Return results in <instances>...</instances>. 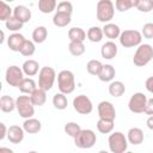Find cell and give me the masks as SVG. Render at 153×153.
I'll return each mask as SVG.
<instances>
[{
	"label": "cell",
	"instance_id": "obj_1",
	"mask_svg": "<svg viewBox=\"0 0 153 153\" xmlns=\"http://www.w3.org/2000/svg\"><path fill=\"white\" fill-rule=\"evenodd\" d=\"M153 60V47L148 43H141L133 57V63L136 67H143Z\"/></svg>",
	"mask_w": 153,
	"mask_h": 153
},
{
	"label": "cell",
	"instance_id": "obj_2",
	"mask_svg": "<svg viewBox=\"0 0 153 153\" xmlns=\"http://www.w3.org/2000/svg\"><path fill=\"white\" fill-rule=\"evenodd\" d=\"M57 86L61 93L69 94L75 90V78L72 71L63 69L57 74Z\"/></svg>",
	"mask_w": 153,
	"mask_h": 153
},
{
	"label": "cell",
	"instance_id": "obj_3",
	"mask_svg": "<svg viewBox=\"0 0 153 153\" xmlns=\"http://www.w3.org/2000/svg\"><path fill=\"white\" fill-rule=\"evenodd\" d=\"M96 14H97V19L100 23L108 24L115 14V5L111 0H99L97 2V7H96Z\"/></svg>",
	"mask_w": 153,
	"mask_h": 153
},
{
	"label": "cell",
	"instance_id": "obj_4",
	"mask_svg": "<svg viewBox=\"0 0 153 153\" xmlns=\"http://www.w3.org/2000/svg\"><path fill=\"white\" fill-rule=\"evenodd\" d=\"M109 148L111 153H126L128 148L127 136L121 131H114L109 135L108 139Z\"/></svg>",
	"mask_w": 153,
	"mask_h": 153
},
{
	"label": "cell",
	"instance_id": "obj_5",
	"mask_svg": "<svg viewBox=\"0 0 153 153\" xmlns=\"http://www.w3.org/2000/svg\"><path fill=\"white\" fill-rule=\"evenodd\" d=\"M55 79H56V73L53 67H48V66L41 67V71L38 73V87L47 92L53 87Z\"/></svg>",
	"mask_w": 153,
	"mask_h": 153
},
{
	"label": "cell",
	"instance_id": "obj_6",
	"mask_svg": "<svg viewBox=\"0 0 153 153\" xmlns=\"http://www.w3.org/2000/svg\"><path fill=\"white\" fill-rule=\"evenodd\" d=\"M16 109L19 116L25 120L32 118L35 114V105L32 104L30 96H18L16 99Z\"/></svg>",
	"mask_w": 153,
	"mask_h": 153
},
{
	"label": "cell",
	"instance_id": "obj_7",
	"mask_svg": "<svg viewBox=\"0 0 153 153\" xmlns=\"http://www.w3.org/2000/svg\"><path fill=\"white\" fill-rule=\"evenodd\" d=\"M120 43L124 48L139 47L142 41V35L137 30H124L120 35Z\"/></svg>",
	"mask_w": 153,
	"mask_h": 153
},
{
	"label": "cell",
	"instance_id": "obj_8",
	"mask_svg": "<svg viewBox=\"0 0 153 153\" xmlns=\"http://www.w3.org/2000/svg\"><path fill=\"white\" fill-rule=\"evenodd\" d=\"M96 141H97V136H96L93 130H91V129H81L79 135L74 139V145L78 148L87 149V148H92L94 146Z\"/></svg>",
	"mask_w": 153,
	"mask_h": 153
},
{
	"label": "cell",
	"instance_id": "obj_9",
	"mask_svg": "<svg viewBox=\"0 0 153 153\" xmlns=\"http://www.w3.org/2000/svg\"><path fill=\"white\" fill-rule=\"evenodd\" d=\"M23 79H24V72L20 67H18L16 65L7 67L6 73H5V80L10 86L19 87Z\"/></svg>",
	"mask_w": 153,
	"mask_h": 153
},
{
	"label": "cell",
	"instance_id": "obj_10",
	"mask_svg": "<svg viewBox=\"0 0 153 153\" xmlns=\"http://www.w3.org/2000/svg\"><path fill=\"white\" fill-rule=\"evenodd\" d=\"M147 100V97L142 92H136L130 97L128 102V108L133 114H142L145 112Z\"/></svg>",
	"mask_w": 153,
	"mask_h": 153
},
{
	"label": "cell",
	"instance_id": "obj_11",
	"mask_svg": "<svg viewBox=\"0 0 153 153\" xmlns=\"http://www.w3.org/2000/svg\"><path fill=\"white\" fill-rule=\"evenodd\" d=\"M73 108L80 115H88L93 110L91 99L85 94H79L73 99Z\"/></svg>",
	"mask_w": 153,
	"mask_h": 153
},
{
	"label": "cell",
	"instance_id": "obj_12",
	"mask_svg": "<svg viewBox=\"0 0 153 153\" xmlns=\"http://www.w3.org/2000/svg\"><path fill=\"white\" fill-rule=\"evenodd\" d=\"M97 110H98V116H99L100 120L115 121V118H116V110H115V106H114V104L111 102L102 100L98 104Z\"/></svg>",
	"mask_w": 153,
	"mask_h": 153
},
{
	"label": "cell",
	"instance_id": "obj_13",
	"mask_svg": "<svg viewBox=\"0 0 153 153\" xmlns=\"http://www.w3.org/2000/svg\"><path fill=\"white\" fill-rule=\"evenodd\" d=\"M25 41H26V38L22 33L16 32V33H12V35L8 36V38H7V45H8L10 50H12V51H19L20 53V50H22Z\"/></svg>",
	"mask_w": 153,
	"mask_h": 153
},
{
	"label": "cell",
	"instance_id": "obj_14",
	"mask_svg": "<svg viewBox=\"0 0 153 153\" xmlns=\"http://www.w3.org/2000/svg\"><path fill=\"white\" fill-rule=\"evenodd\" d=\"M24 133L25 130L23 129V127H19L17 124H13L8 128V133H7V139L10 140L11 143L18 145L24 140Z\"/></svg>",
	"mask_w": 153,
	"mask_h": 153
},
{
	"label": "cell",
	"instance_id": "obj_15",
	"mask_svg": "<svg viewBox=\"0 0 153 153\" xmlns=\"http://www.w3.org/2000/svg\"><path fill=\"white\" fill-rule=\"evenodd\" d=\"M13 17H16L20 23L25 24L31 19V11L24 5H17L13 8Z\"/></svg>",
	"mask_w": 153,
	"mask_h": 153
},
{
	"label": "cell",
	"instance_id": "obj_16",
	"mask_svg": "<svg viewBox=\"0 0 153 153\" xmlns=\"http://www.w3.org/2000/svg\"><path fill=\"white\" fill-rule=\"evenodd\" d=\"M100 55L105 60H111L117 55V45L112 41L105 42L100 48Z\"/></svg>",
	"mask_w": 153,
	"mask_h": 153
},
{
	"label": "cell",
	"instance_id": "obj_17",
	"mask_svg": "<svg viewBox=\"0 0 153 153\" xmlns=\"http://www.w3.org/2000/svg\"><path fill=\"white\" fill-rule=\"evenodd\" d=\"M103 33L106 38H109L110 41L112 39H116V38H120V35H121V29L117 24H114V23H108L105 24L103 27Z\"/></svg>",
	"mask_w": 153,
	"mask_h": 153
},
{
	"label": "cell",
	"instance_id": "obj_18",
	"mask_svg": "<svg viewBox=\"0 0 153 153\" xmlns=\"http://www.w3.org/2000/svg\"><path fill=\"white\" fill-rule=\"evenodd\" d=\"M127 140L131 145H140L143 141V131L137 127L130 128L127 133Z\"/></svg>",
	"mask_w": 153,
	"mask_h": 153
},
{
	"label": "cell",
	"instance_id": "obj_19",
	"mask_svg": "<svg viewBox=\"0 0 153 153\" xmlns=\"http://www.w3.org/2000/svg\"><path fill=\"white\" fill-rule=\"evenodd\" d=\"M22 69H23L24 74L27 75V76H33V75H36L37 73H39V71H41L38 62L35 61V60H31V59L26 60V61L23 63Z\"/></svg>",
	"mask_w": 153,
	"mask_h": 153
},
{
	"label": "cell",
	"instance_id": "obj_20",
	"mask_svg": "<svg viewBox=\"0 0 153 153\" xmlns=\"http://www.w3.org/2000/svg\"><path fill=\"white\" fill-rule=\"evenodd\" d=\"M41 128H42L41 121L33 117L25 120L23 123V129L25 130V133H29V134H36L41 130Z\"/></svg>",
	"mask_w": 153,
	"mask_h": 153
},
{
	"label": "cell",
	"instance_id": "obj_21",
	"mask_svg": "<svg viewBox=\"0 0 153 153\" xmlns=\"http://www.w3.org/2000/svg\"><path fill=\"white\" fill-rule=\"evenodd\" d=\"M115 75H116V71H115L114 66H111V65L106 63V65H103L102 71H100V73H99L98 78H99V80H100V81L109 82V81H112V80H114Z\"/></svg>",
	"mask_w": 153,
	"mask_h": 153
},
{
	"label": "cell",
	"instance_id": "obj_22",
	"mask_svg": "<svg viewBox=\"0 0 153 153\" xmlns=\"http://www.w3.org/2000/svg\"><path fill=\"white\" fill-rule=\"evenodd\" d=\"M31 102L35 106H42L47 102V92L39 87H37L31 94H30Z\"/></svg>",
	"mask_w": 153,
	"mask_h": 153
},
{
	"label": "cell",
	"instance_id": "obj_23",
	"mask_svg": "<svg viewBox=\"0 0 153 153\" xmlns=\"http://www.w3.org/2000/svg\"><path fill=\"white\" fill-rule=\"evenodd\" d=\"M108 90H109L110 96L118 98V97H121V96L124 94V92H126V86H124V84H123L122 81L115 80V81H111V82H110Z\"/></svg>",
	"mask_w": 153,
	"mask_h": 153
},
{
	"label": "cell",
	"instance_id": "obj_24",
	"mask_svg": "<svg viewBox=\"0 0 153 153\" xmlns=\"http://www.w3.org/2000/svg\"><path fill=\"white\" fill-rule=\"evenodd\" d=\"M86 37V32L79 26H74L68 30V38L71 42H84Z\"/></svg>",
	"mask_w": 153,
	"mask_h": 153
},
{
	"label": "cell",
	"instance_id": "obj_25",
	"mask_svg": "<svg viewBox=\"0 0 153 153\" xmlns=\"http://www.w3.org/2000/svg\"><path fill=\"white\" fill-rule=\"evenodd\" d=\"M72 18L71 14L68 13H62V12H56L53 17V24L57 27H65L71 23Z\"/></svg>",
	"mask_w": 153,
	"mask_h": 153
},
{
	"label": "cell",
	"instance_id": "obj_26",
	"mask_svg": "<svg viewBox=\"0 0 153 153\" xmlns=\"http://www.w3.org/2000/svg\"><path fill=\"white\" fill-rule=\"evenodd\" d=\"M86 36H87L88 41H91V42H93V43H98V42H100V41L103 39V36H104L103 29L99 27V26H91V27L87 30Z\"/></svg>",
	"mask_w": 153,
	"mask_h": 153
},
{
	"label": "cell",
	"instance_id": "obj_27",
	"mask_svg": "<svg viewBox=\"0 0 153 153\" xmlns=\"http://www.w3.org/2000/svg\"><path fill=\"white\" fill-rule=\"evenodd\" d=\"M0 109L2 112H12L16 109V100L11 96H2L0 98Z\"/></svg>",
	"mask_w": 153,
	"mask_h": 153
},
{
	"label": "cell",
	"instance_id": "obj_28",
	"mask_svg": "<svg viewBox=\"0 0 153 153\" xmlns=\"http://www.w3.org/2000/svg\"><path fill=\"white\" fill-rule=\"evenodd\" d=\"M48 37V30L45 26L41 25V26H37L33 31H32V41L35 43H43Z\"/></svg>",
	"mask_w": 153,
	"mask_h": 153
},
{
	"label": "cell",
	"instance_id": "obj_29",
	"mask_svg": "<svg viewBox=\"0 0 153 153\" xmlns=\"http://www.w3.org/2000/svg\"><path fill=\"white\" fill-rule=\"evenodd\" d=\"M36 88H37L36 82H35V80L31 79V78H24L23 81H22L20 85H19L20 92H22V93H25V94H31Z\"/></svg>",
	"mask_w": 153,
	"mask_h": 153
},
{
	"label": "cell",
	"instance_id": "obj_30",
	"mask_svg": "<svg viewBox=\"0 0 153 153\" xmlns=\"http://www.w3.org/2000/svg\"><path fill=\"white\" fill-rule=\"evenodd\" d=\"M53 105L55 109L57 110H65L68 105V100H67V97L66 94L63 93H55L54 97H53Z\"/></svg>",
	"mask_w": 153,
	"mask_h": 153
},
{
	"label": "cell",
	"instance_id": "obj_31",
	"mask_svg": "<svg viewBox=\"0 0 153 153\" xmlns=\"http://www.w3.org/2000/svg\"><path fill=\"white\" fill-rule=\"evenodd\" d=\"M56 6L57 4L55 0H39L38 1V10L44 14L51 13L56 8Z\"/></svg>",
	"mask_w": 153,
	"mask_h": 153
},
{
	"label": "cell",
	"instance_id": "obj_32",
	"mask_svg": "<svg viewBox=\"0 0 153 153\" xmlns=\"http://www.w3.org/2000/svg\"><path fill=\"white\" fill-rule=\"evenodd\" d=\"M102 67H103V63L99 60H90L86 65V71L88 74L98 76L102 71Z\"/></svg>",
	"mask_w": 153,
	"mask_h": 153
},
{
	"label": "cell",
	"instance_id": "obj_33",
	"mask_svg": "<svg viewBox=\"0 0 153 153\" xmlns=\"http://www.w3.org/2000/svg\"><path fill=\"white\" fill-rule=\"evenodd\" d=\"M136 5H137V0H116L115 1V7L120 12H126L131 7H136Z\"/></svg>",
	"mask_w": 153,
	"mask_h": 153
},
{
	"label": "cell",
	"instance_id": "obj_34",
	"mask_svg": "<svg viewBox=\"0 0 153 153\" xmlns=\"http://www.w3.org/2000/svg\"><path fill=\"white\" fill-rule=\"evenodd\" d=\"M97 129L102 134H110L114 130V121H106L99 118L97 122Z\"/></svg>",
	"mask_w": 153,
	"mask_h": 153
},
{
	"label": "cell",
	"instance_id": "obj_35",
	"mask_svg": "<svg viewBox=\"0 0 153 153\" xmlns=\"http://www.w3.org/2000/svg\"><path fill=\"white\" fill-rule=\"evenodd\" d=\"M63 129H65V133L68 136L73 137V139H75L79 135V133L81 131V127L78 123H75V122H68V123H66Z\"/></svg>",
	"mask_w": 153,
	"mask_h": 153
},
{
	"label": "cell",
	"instance_id": "obj_36",
	"mask_svg": "<svg viewBox=\"0 0 153 153\" xmlns=\"http://www.w3.org/2000/svg\"><path fill=\"white\" fill-rule=\"evenodd\" d=\"M68 50L73 56H80L85 53L84 42H69Z\"/></svg>",
	"mask_w": 153,
	"mask_h": 153
},
{
	"label": "cell",
	"instance_id": "obj_37",
	"mask_svg": "<svg viewBox=\"0 0 153 153\" xmlns=\"http://www.w3.org/2000/svg\"><path fill=\"white\" fill-rule=\"evenodd\" d=\"M12 13H13V10L6 2L1 1L0 2V20L6 23L11 17H13Z\"/></svg>",
	"mask_w": 153,
	"mask_h": 153
},
{
	"label": "cell",
	"instance_id": "obj_38",
	"mask_svg": "<svg viewBox=\"0 0 153 153\" xmlns=\"http://www.w3.org/2000/svg\"><path fill=\"white\" fill-rule=\"evenodd\" d=\"M35 51H36L35 42H33V41H29V39H26L25 43H24V45H23V48H22V50H20V54H22L23 56L30 57V56H32V55L35 54Z\"/></svg>",
	"mask_w": 153,
	"mask_h": 153
},
{
	"label": "cell",
	"instance_id": "obj_39",
	"mask_svg": "<svg viewBox=\"0 0 153 153\" xmlns=\"http://www.w3.org/2000/svg\"><path fill=\"white\" fill-rule=\"evenodd\" d=\"M23 23H20L16 17H11L6 23H5V26L7 30L10 31H13V33H16L17 31H19L22 27H23Z\"/></svg>",
	"mask_w": 153,
	"mask_h": 153
},
{
	"label": "cell",
	"instance_id": "obj_40",
	"mask_svg": "<svg viewBox=\"0 0 153 153\" xmlns=\"http://www.w3.org/2000/svg\"><path fill=\"white\" fill-rule=\"evenodd\" d=\"M136 8L140 12L148 13V12H151L153 10V0H137Z\"/></svg>",
	"mask_w": 153,
	"mask_h": 153
},
{
	"label": "cell",
	"instance_id": "obj_41",
	"mask_svg": "<svg viewBox=\"0 0 153 153\" xmlns=\"http://www.w3.org/2000/svg\"><path fill=\"white\" fill-rule=\"evenodd\" d=\"M56 12L68 13V14L72 16V12H73V5H72V2H69V1H61V2H59L57 4Z\"/></svg>",
	"mask_w": 153,
	"mask_h": 153
},
{
	"label": "cell",
	"instance_id": "obj_42",
	"mask_svg": "<svg viewBox=\"0 0 153 153\" xmlns=\"http://www.w3.org/2000/svg\"><path fill=\"white\" fill-rule=\"evenodd\" d=\"M141 35H142L145 38L152 39V38H153V23H146V24L142 26Z\"/></svg>",
	"mask_w": 153,
	"mask_h": 153
},
{
	"label": "cell",
	"instance_id": "obj_43",
	"mask_svg": "<svg viewBox=\"0 0 153 153\" xmlns=\"http://www.w3.org/2000/svg\"><path fill=\"white\" fill-rule=\"evenodd\" d=\"M145 114L146 115H149V116H153V98H149L147 100V105H146V109H145Z\"/></svg>",
	"mask_w": 153,
	"mask_h": 153
},
{
	"label": "cell",
	"instance_id": "obj_44",
	"mask_svg": "<svg viewBox=\"0 0 153 153\" xmlns=\"http://www.w3.org/2000/svg\"><path fill=\"white\" fill-rule=\"evenodd\" d=\"M145 86H146L147 91L153 94V76L147 78V80H146V82H145Z\"/></svg>",
	"mask_w": 153,
	"mask_h": 153
},
{
	"label": "cell",
	"instance_id": "obj_45",
	"mask_svg": "<svg viewBox=\"0 0 153 153\" xmlns=\"http://www.w3.org/2000/svg\"><path fill=\"white\" fill-rule=\"evenodd\" d=\"M0 127H1V134H0V140H4L6 136H7V133H8V128H6L5 123H0Z\"/></svg>",
	"mask_w": 153,
	"mask_h": 153
},
{
	"label": "cell",
	"instance_id": "obj_46",
	"mask_svg": "<svg viewBox=\"0 0 153 153\" xmlns=\"http://www.w3.org/2000/svg\"><path fill=\"white\" fill-rule=\"evenodd\" d=\"M146 124H147V128L149 130H153V116H148V118L146 121Z\"/></svg>",
	"mask_w": 153,
	"mask_h": 153
},
{
	"label": "cell",
	"instance_id": "obj_47",
	"mask_svg": "<svg viewBox=\"0 0 153 153\" xmlns=\"http://www.w3.org/2000/svg\"><path fill=\"white\" fill-rule=\"evenodd\" d=\"M0 153H14V152L8 147H0Z\"/></svg>",
	"mask_w": 153,
	"mask_h": 153
},
{
	"label": "cell",
	"instance_id": "obj_48",
	"mask_svg": "<svg viewBox=\"0 0 153 153\" xmlns=\"http://www.w3.org/2000/svg\"><path fill=\"white\" fill-rule=\"evenodd\" d=\"M4 41H5V33H4V31H1V38H0V43H4Z\"/></svg>",
	"mask_w": 153,
	"mask_h": 153
},
{
	"label": "cell",
	"instance_id": "obj_49",
	"mask_svg": "<svg viewBox=\"0 0 153 153\" xmlns=\"http://www.w3.org/2000/svg\"><path fill=\"white\" fill-rule=\"evenodd\" d=\"M98 153H109V152H108V151H105V149H100Z\"/></svg>",
	"mask_w": 153,
	"mask_h": 153
},
{
	"label": "cell",
	"instance_id": "obj_50",
	"mask_svg": "<svg viewBox=\"0 0 153 153\" xmlns=\"http://www.w3.org/2000/svg\"><path fill=\"white\" fill-rule=\"evenodd\" d=\"M27 153H38V152H36V151H30V152H27Z\"/></svg>",
	"mask_w": 153,
	"mask_h": 153
},
{
	"label": "cell",
	"instance_id": "obj_51",
	"mask_svg": "<svg viewBox=\"0 0 153 153\" xmlns=\"http://www.w3.org/2000/svg\"><path fill=\"white\" fill-rule=\"evenodd\" d=\"M126 153H133V152H130V151H127V152H126Z\"/></svg>",
	"mask_w": 153,
	"mask_h": 153
}]
</instances>
